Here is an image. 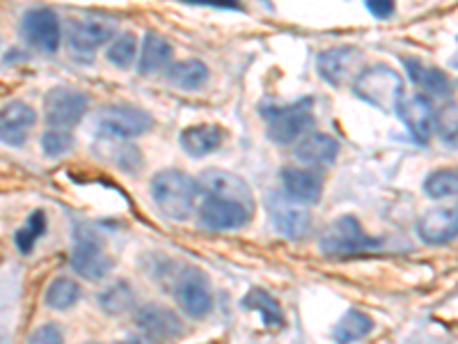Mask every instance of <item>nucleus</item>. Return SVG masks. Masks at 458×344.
Listing matches in <instances>:
<instances>
[{
    "mask_svg": "<svg viewBox=\"0 0 458 344\" xmlns=\"http://www.w3.org/2000/svg\"><path fill=\"white\" fill-rule=\"evenodd\" d=\"M72 266L73 271L88 278V280H104L110 269H113V257L106 253L99 236L94 235L89 228H83V225H79L76 232H73Z\"/></svg>",
    "mask_w": 458,
    "mask_h": 344,
    "instance_id": "5",
    "label": "nucleus"
},
{
    "mask_svg": "<svg viewBox=\"0 0 458 344\" xmlns=\"http://www.w3.org/2000/svg\"><path fill=\"white\" fill-rule=\"evenodd\" d=\"M99 305L108 314H126L136 305V294L124 280L114 282L104 294H99Z\"/></svg>",
    "mask_w": 458,
    "mask_h": 344,
    "instance_id": "30",
    "label": "nucleus"
},
{
    "mask_svg": "<svg viewBox=\"0 0 458 344\" xmlns=\"http://www.w3.org/2000/svg\"><path fill=\"white\" fill-rule=\"evenodd\" d=\"M339 154V142L328 133H310L302 136L296 147V159L308 166H326L333 163Z\"/></svg>",
    "mask_w": 458,
    "mask_h": 344,
    "instance_id": "21",
    "label": "nucleus"
},
{
    "mask_svg": "<svg viewBox=\"0 0 458 344\" xmlns=\"http://www.w3.org/2000/svg\"><path fill=\"white\" fill-rule=\"evenodd\" d=\"M371 331H374V322H371L369 314L360 313V310H349L335 326L333 340L337 344H353L367 338Z\"/></svg>",
    "mask_w": 458,
    "mask_h": 344,
    "instance_id": "25",
    "label": "nucleus"
},
{
    "mask_svg": "<svg viewBox=\"0 0 458 344\" xmlns=\"http://www.w3.org/2000/svg\"><path fill=\"white\" fill-rule=\"evenodd\" d=\"M138 329L145 333V338L154 340V342H170L177 340L182 333V323L170 310L161 308V305H147V308L138 310L136 314Z\"/></svg>",
    "mask_w": 458,
    "mask_h": 344,
    "instance_id": "17",
    "label": "nucleus"
},
{
    "mask_svg": "<svg viewBox=\"0 0 458 344\" xmlns=\"http://www.w3.org/2000/svg\"><path fill=\"white\" fill-rule=\"evenodd\" d=\"M417 235L424 244H449L458 236V209H433L417 223Z\"/></svg>",
    "mask_w": 458,
    "mask_h": 344,
    "instance_id": "18",
    "label": "nucleus"
},
{
    "mask_svg": "<svg viewBox=\"0 0 458 344\" xmlns=\"http://www.w3.org/2000/svg\"><path fill=\"white\" fill-rule=\"evenodd\" d=\"M172 60V47L165 37L158 32H147L145 42H142L140 60H138V69L140 73L149 76V73H158L165 67H170Z\"/></svg>",
    "mask_w": 458,
    "mask_h": 344,
    "instance_id": "23",
    "label": "nucleus"
},
{
    "mask_svg": "<svg viewBox=\"0 0 458 344\" xmlns=\"http://www.w3.org/2000/svg\"><path fill=\"white\" fill-rule=\"evenodd\" d=\"M136 53H138V39L133 32H120L114 35L108 44V51H106V57L108 63L114 64L120 69H129L131 64L136 63Z\"/></svg>",
    "mask_w": 458,
    "mask_h": 344,
    "instance_id": "28",
    "label": "nucleus"
},
{
    "mask_svg": "<svg viewBox=\"0 0 458 344\" xmlns=\"http://www.w3.org/2000/svg\"><path fill=\"white\" fill-rule=\"evenodd\" d=\"M225 141V131L223 126L218 125H195L188 126L186 131L182 133L179 142H182L183 151L191 154L195 159H202L211 151L218 150Z\"/></svg>",
    "mask_w": 458,
    "mask_h": 344,
    "instance_id": "20",
    "label": "nucleus"
},
{
    "mask_svg": "<svg viewBox=\"0 0 458 344\" xmlns=\"http://www.w3.org/2000/svg\"><path fill=\"white\" fill-rule=\"evenodd\" d=\"M73 147V136L69 133V129H51V131H44L42 136V150L47 157L57 159L72 151Z\"/></svg>",
    "mask_w": 458,
    "mask_h": 344,
    "instance_id": "32",
    "label": "nucleus"
},
{
    "mask_svg": "<svg viewBox=\"0 0 458 344\" xmlns=\"http://www.w3.org/2000/svg\"><path fill=\"white\" fill-rule=\"evenodd\" d=\"M21 32L30 47L44 53H55L60 48V42H63V28H60L55 12L48 10V7L28 10L23 14Z\"/></svg>",
    "mask_w": 458,
    "mask_h": 344,
    "instance_id": "9",
    "label": "nucleus"
},
{
    "mask_svg": "<svg viewBox=\"0 0 458 344\" xmlns=\"http://www.w3.org/2000/svg\"><path fill=\"white\" fill-rule=\"evenodd\" d=\"M394 113L399 115V120L406 125L411 136L420 145L428 142L431 131L436 129V115H433L431 101L427 97H422V94H401Z\"/></svg>",
    "mask_w": 458,
    "mask_h": 344,
    "instance_id": "11",
    "label": "nucleus"
},
{
    "mask_svg": "<svg viewBox=\"0 0 458 344\" xmlns=\"http://www.w3.org/2000/svg\"><path fill=\"white\" fill-rule=\"evenodd\" d=\"M172 292H174L179 308L188 317L202 319L214 308V292L208 287L207 276L199 269H193V266H188V269H183L179 273L177 280H174V287H172Z\"/></svg>",
    "mask_w": 458,
    "mask_h": 344,
    "instance_id": "7",
    "label": "nucleus"
},
{
    "mask_svg": "<svg viewBox=\"0 0 458 344\" xmlns=\"http://www.w3.org/2000/svg\"><path fill=\"white\" fill-rule=\"evenodd\" d=\"M403 64H406L412 83L417 88H422L427 94H431V97H449L452 94V83H449V76L443 69L427 67V64H422L420 60H412V57H406Z\"/></svg>",
    "mask_w": 458,
    "mask_h": 344,
    "instance_id": "22",
    "label": "nucleus"
},
{
    "mask_svg": "<svg viewBox=\"0 0 458 344\" xmlns=\"http://www.w3.org/2000/svg\"><path fill=\"white\" fill-rule=\"evenodd\" d=\"M28 344H64L63 331L55 323H44L28 338Z\"/></svg>",
    "mask_w": 458,
    "mask_h": 344,
    "instance_id": "34",
    "label": "nucleus"
},
{
    "mask_svg": "<svg viewBox=\"0 0 458 344\" xmlns=\"http://www.w3.org/2000/svg\"><path fill=\"white\" fill-rule=\"evenodd\" d=\"M198 186L199 194H204L207 198L234 200V202H241L245 204V207L255 209V198H252L250 186H248L245 179L234 175V172L218 170V168L204 170L198 179Z\"/></svg>",
    "mask_w": 458,
    "mask_h": 344,
    "instance_id": "10",
    "label": "nucleus"
},
{
    "mask_svg": "<svg viewBox=\"0 0 458 344\" xmlns=\"http://www.w3.org/2000/svg\"><path fill=\"white\" fill-rule=\"evenodd\" d=\"M151 198L170 220H186L195 211L199 186L182 170H163L151 179Z\"/></svg>",
    "mask_w": 458,
    "mask_h": 344,
    "instance_id": "1",
    "label": "nucleus"
},
{
    "mask_svg": "<svg viewBox=\"0 0 458 344\" xmlns=\"http://www.w3.org/2000/svg\"><path fill=\"white\" fill-rule=\"evenodd\" d=\"M360 51L353 47H339L330 48V51H323L317 60V69L323 79L328 81L335 88H342L346 81H351V76L358 69Z\"/></svg>",
    "mask_w": 458,
    "mask_h": 344,
    "instance_id": "16",
    "label": "nucleus"
},
{
    "mask_svg": "<svg viewBox=\"0 0 458 344\" xmlns=\"http://www.w3.org/2000/svg\"><path fill=\"white\" fill-rule=\"evenodd\" d=\"M424 194L433 200L458 195V168H443L424 179Z\"/></svg>",
    "mask_w": 458,
    "mask_h": 344,
    "instance_id": "29",
    "label": "nucleus"
},
{
    "mask_svg": "<svg viewBox=\"0 0 458 344\" xmlns=\"http://www.w3.org/2000/svg\"><path fill=\"white\" fill-rule=\"evenodd\" d=\"M89 99L73 88H53L44 97V115L53 129H72L88 113Z\"/></svg>",
    "mask_w": 458,
    "mask_h": 344,
    "instance_id": "8",
    "label": "nucleus"
},
{
    "mask_svg": "<svg viewBox=\"0 0 458 344\" xmlns=\"http://www.w3.org/2000/svg\"><path fill=\"white\" fill-rule=\"evenodd\" d=\"M114 37V26L97 16H83V19H72L67 26V39L76 53H94L104 44H110Z\"/></svg>",
    "mask_w": 458,
    "mask_h": 344,
    "instance_id": "13",
    "label": "nucleus"
},
{
    "mask_svg": "<svg viewBox=\"0 0 458 344\" xmlns=\"http://www.w3.org/2000/svg\"><path fill=\"white\" fill-rule=\"evenodd\" d=\"M183 3L204 7H218V10H241L239 0H183Z\"/></svg>",
    "mask_w": 458,
    "mask_h": 344,
    "instance_id": "36",
    "label": "nucleus"
},
{
    "mask_svg": "<svg viewBox=\"0 0 458 344\" xmlns=\"http://www.w3.org/2000/svg\"><path fill=\"white\" fill-rule=\"evenodd\" d=\"M436 129L447 145L458 147V106H447L437 113Z\"/></svg>",
    "mask_w": 458,
    "mask_h": 344,
    "instance_id": "33",
    "label": "nucleus"
},
{
    "mask_svg": "<svg viewBox=\"0 0 458 344\" xmlns=\"http://www.w3.org/2000/svg\"><path fill=\"white\" fill-rule=\"evenodd\" d=\"M243 308L257 310L268 329H282L284 326V313H282L280 303L271 294H266L264 289H252L250 294H245Z\"/></svg>",
    "mask_w": 458,
    "mask_h": 344,
    "instance_id": "27",
    "label": "nucleus"
},
{
    "mask_svg": "<svg viewBox=\"0 0 458 344\" xmlns=\"http://www.w3.org/2000/svg\"><path fill=\"white\" fill-rule=\"evenodd\" d=\"M252 209L234 200L207 198L199 207V223L208 229H239L245 223H250Z\"/></svg>",
    "mask_w": 458,
    "mask_h": 344,
    "instance_id": "12",
    "label": "nucleus"
},
{
    "mask_svg": "<svg viewBox=\"0 0 458 344\" xmlns=\"http://www.w3.org/2000/svg\"><path fill=\"white\" fill-rule=\"evenodd\" d=\"M266 125H268V136L277 145H292L301 141L314 125L312 99H301L289 106H276L266 108Z\"/></svg>",
    "mask_w": 458,
    "mask_h": 344,
    "instance_id": "4",
    "label": "nucleus"
},
{
    "mask_svg": "<svg viewBox=\"0 0 458 344\" xmlns=\"http://www.w3.org/2000/svg\"><path fill=\"white\" fill-rule=\"evenodd\" d=\"M353 92L369 106H376L383 113H392L403 94V79L387 64H374L355 76Z\"/></svg>",
    "mask_w": 458,
    "mask_h": 344,
    "instance_id": "2",
    "label": "nucleus"
},
{
    "mask_svg": "<svg viewBox=\"0 0 458 344\" xmlns=\"http://www.w3.org/2000/svg\"><path fill=\"white\" fill-rule=\"evenodd\" d=\"M271 219L277 232L289 236V239H301V236L308 235L310 223H312L308 209H302L301 204L293 202L292 198H284V195L271 198Z\"/></svg>",
    "mask_w": 458,
    "mask_h": 344,
    "instance_id": "15",
    "label": "nucleus"
},
{
    "mask_svg": "<svg viewBox=\"0 0 458 344\" xmlns=\"http://www.w3.org/2000/svg\"><path fill=\"white\" fill-rule=\"evenodd\" d=\"M44 232H47V214L37 209L35 214L26 220V225H23V228L16 232V236H14L16 248H19L21 253H30L32 245L39 241V236H42Z\"/></svg>",
    "mask_w": 458,
    "mask_h": 344,
    "instance_id": "31",
    "label": "nucleus"
},
{
    "mask_svg": "<svg viewBox=\"0 0 458 344\" xmlns=\"http://www.w3.org/2000/svg\"><path fill=\"white\" fill-rule=\"evenodd\" d=\"M380 241L369 236L358 223L353 216H342V219L333 220L328 228L323 229L318 245L321 253L330 257H349V255H362V253H371L378 248Z\"/></svg>",
    "mask_w": 458,
    "mask_h": 344,
    "instance_id": "3",
    "label": "nucleus"
},
{
    "mask_svg": "<svg viewBox=\"0 0 458 344\" xmlns=\"http://www.w3.org/2000/svg\"><path fill=\"white\" fill-rule=\"evenodd\" d=\"M97 131L108 141H129L151 129V117L136 106H106L97 113Z\"/></svg>",
    "mask_w": 458,
    "mask_h": 344,
    "instance_id": "6",
    "label": "nucleus"
},
{
    "mask_svg": "<svg viewBox=\"0 0 458 344\" xmlns=\"http://www.w3.org/2000/svg\"><path fill=\"white\" fill-rule=\"evenodd\" d=\"M81 301V285L72 278H55L44 294V303L51 310L64 313Z\"/></svg>",
    "mask_w": 458,
    "mask_h": 344,
    "instance_id": "26",
    "label": "nucleus"
},
{
    "mask_svg": "<svg viewBox=\"0 0 458 344\" xmlns=\"http://www.w3.org/2000/svg\"><path fill=\"white\" fill-rule=\"evenodd\" d=\"M117 344H142V342L138 338H126V340H122V342H117Z\"/></svg>",
    "mask_w": 458,
    "mask_h": 344,
    "instance_id": "37",
    "label": "nucleus"
},
{
    "mask_svg": "<svg viewBox=\"0 0 458 344\" xmlns=\"http://www.w3.org/2000/svg\"><path fill=\"white\" fill-rule=\"evenodd\" d=\"M37 125V113L23 101H10L0 108V142L21 147Z\"/></svg>",
    "mask_w": 458,
    "mask_h": 344,
    "instance_id": "14",
    "label": "nucleus"
},
{
    "mask_svg": "<svg viewBox=\"0 0 458 344\" xmlns=\"http://www.w3.org/2000/svg\"><path fill=\"white\" fill-rule=\"evenodd\" d=\"M367 7L376 19H390L394 14L396 0H367Z\"/></svg>",
    "mask_w": 458,
    "mask_h": 344,
    "instance_id": "35",
    "label": "nucleus"
},
{
    "mask_svg": "<svg viewBox=\"0 0 458 344\" xmlns=\"http://www.w3.org/2000/svg\"><path fill=\"white\" fill-rule=\"evenodd\" d=\"M208 79V67L202 60H179L167 67V81L179 90H199Z\"/></svg>",
    "mask_w": 458,
    "mask_h": 344,
    "instance_id": "24",
    "label": "nucleus"
},
{
    "mask_svg": "<svg viewBox=\"0 0 458 344\" xmlns=\"http://www.w3.org/2000/svg\"><path fill=\"white\" fill-rule=\"evenodd\" d=\"M282 186L286 198H292L298 204L318 202L323 194V179L314 170L305 168H284L282 170Z\"/></svg>",
    "mask_w": 458,
    "mask_h": 344,
    "instance_id": "19",
    "label": "nucleus"
}]
</instances>
